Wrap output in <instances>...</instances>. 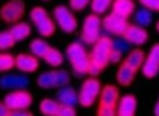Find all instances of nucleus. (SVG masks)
Instances as JSON below:
<instances>
[{
    "label": "nucleus",
    "instance_id": "obj_24",
    "mask_svg": "<svg viewBox=\"0 0 159 116\" xmlns=\"http://www.w3.org/2000/svg\"><path fill=\"white\" fill-rule=\"evenodd\" d=\"M45 62L51 66V67H60L62 66V62H64V54L58 51V49H49L47 51V54H45Z\"/></svg>",
    "mask_w": 159,
    "mask_h": 116
},
{
    "label": "nucleus",
    "instance_id": "obj_28",
    "mask_svg": "<svg viewBox=\"0 0 159 116\" xmlns=\"http://www.w3.org/2000/svg\"><path fill=\"white\" fill-rule=\"evenodd\" d=\"M112 49L118 51L120 54H129L131 53V43L127 39H124L122 36H118L116 39H112Z\"/></svg>",
    "mask_w": 159,
    "mask_h": 116
},
{
    "label": "nucleus",
    "instance_id": "obj_11",
    "mask_svg": "<svg viewBox=\"0 0 159 116\" xmlns=\"http://www.w3.org/2000/svg\"><path fill=\"white\" fill-rule=\"evenodd\" d=\"M28 86H30V79L26 75H4V77H0V88L25 90Z\"/></svg>",
    "mask_w": 159,
    "mask_h": 116
},
{
    "label": "nucleus",
    "instance_id": "obj_19",
    "mask_svg": "<svg viewBox=\"0 0 159 116\" xmlns=\"http://www.w3.org/2000/svg\"><path fill=\"white\" fill-rule=\"evenodd\" d=\"M60 101L58 99H51V97H45L41 99L39 103V110L43 116H58V110H60Z\"/></svg>",
    "mask_w": 159,
    "mask_h": 116
},
{
    "label": "nucleus",
    "instance_id": "obj_13",
    "mask_svg": "<svg viewBox=\"0 0 159 116\" xmlns=\"http://www.w3.org/2000/svg\"><path fill=\"white\" fill-rule=\"evenodd\" d=\"M122 38L127 39L131 45H144V43L148 41V32H146V28H142V26L129 25L127 30H125V34H124Z\"/></svg>",
    "mask_w": 159,
    "mask_h": 116
},
{
    "label": "nucleus",
    "instance_id": "obj_27",
    "mask_svg": "<svg viewBox=\"0 0 159 116\" xmlns=\"http://www.w3.org/2000/svg\"><path fill=\"white\" fill-rule=\"evenodd\" d=\"M11 67H15V56L10 53H0V73H6Z\"/></svg>",
    "mask_w": 159,
    "mask_h": 116
},
{
    "label": "nucleus",
    "instance_id": "obj_6",
    "mask_svg": "<svg viewBox=\"0 0 159 116\" xmlns=\"http://www.w3.org/2000/svg\"><path fill=\"white\" fill-rule=\"evenodd\" d=\"M101 84L98 81V77H90L83 82L81 86V92H79V103H81L83 107H92L96 103V99L99 97L101 94Z\"/></svg>",
    "mask_w": 159,
    "mask_h": 116
},
{
    "label": "nucleus",
    "instance_id": "obj_29",
    "mask_svg": "<svg viewBox=\"0 0 159 116\" xmlns=\"http://www.w3.org/2000/svg\"><path fill=\"white\" fill-rule=\"evenodd\" d=\"M17 41L13 39L11 32L10 30H4V32H0V51H10Z\"/></svg>",
    "mask_w": 159,
    "mask_h": 116
},
{
    "label": "nucleus",
    "instance_id": "obj_15",
    "mask_svg": "<svg viewBox=\"0 0 159 116\" xmlns=\"http://www.w3.org/2000/svg\"><path fill=\"white\" fill-rule=\"evenodd\" d=\"M112 13L127 21L135 13V2L133 0H114L112 2Z\"/></svg>",
    "mask_w": 159,
    "mask_h": 116
},
{
    "label": "nucleus",
    "instance_id": "obj_1",
    "mask_svg": "<svg viewBox=\"0 0 159 116\" xmlns=\"http://www.w3.org/2000/svg\"><path fill=\"white\" fill-rule=\"evenodd\" d=\"M66 56L71 62V67H73V75L75 77H84L88 73L90 54L86 53L83 41H73V43H69L67 45V51H66Z\"/></svg>",
    "mask_w": 159,
    "mask_h": 116
},
{
    "label": "nucleus",
    "instance_id": "obj_9",
    "mask_svg": "<svg viewBox=\"0 0 159 116\" xmlns=\"http://www.w3.org/2000/svg\"><path fill=\"white\" fill-rule=\"evenodd\" d=\"M52 13H54V23H56L66 34H71V32L77 30V19H75V15L71 13L69 8H66V6H56Z\"/></svg>",
    "mask_w": 159,
    "mask_h": 116
},
{
    "label": "nucleus",
    "instance_id": "obj_33",
    "mask_svg": "<svg viewBox=\"0 0 159 116\" xmlns=\"http://www.w3.org/2000/svg\"><path fill=\"white\" fill-rule=\"evenodd\" d=\"M58 116H77V110H75V107H71V105H60Z\"/></svg>",
    "mask_w": 159,
    "mask_h": 116
},
{
    "label": "nucleus",
    "instance_id": "obj_16",
    "mask_svg": "<svg viewBox=\"0 0 159 116\" xmlns=\"http://www.w3.org/2000/svg\"><path fill=\"white\" fill-rule=\"evenodd\" d=\"M56 99H58L62 105H71V107H75V105L79 103V94L75 92V88H71L69 84H66V86L58 88Z\"/></svg>",
    "mask_w": 159,
    "mask_h": 116
},
{
    "label": "nucleus",
    "instance_id": "obj_22",
    "mask_svg": "<svg viewBox=\"0 0 159 116\" xmlns=\"http://www.w3.org/2000/svg\"><path fill=\"white\" fill-rule=\"evenodd\" d=\"M49 49L51 47L47 45V41L45 39H39V38L30 43V54H34L36 58H45V54H47Z\"/></svg>",
    "mask_w": 159,
    "mask_h": 116
},
{
    "label": "nucleus",
    "instance_id": "obj_8",
    "mask_svg": "<svg viewBox=\"0 0 159 116\" xmlns=\"http://www.w3.org/2000/svg\"><path fill=\"white\" fill-rule=\"evenodd\" d=\"M4 103L10 110H28L32 105V94L26 90H11L6 94Z\"/></svg>",
    "mask_w": 159,
    "mask_h": 116
},
{
    "label": "nucleus",
    "instance_id": "obj_21",
    "mask_svg": "<svg viewBox=\"0 0 159 116\" xmlns=\"http://www.w3.org/2000/svg\"><path fill=\"white\" fill-rule=\"evenodd\" d=\"M133 21H135L137 26L146 28V26L152 25V12L146 10V8H140V10H137V12L133 13Z\"/></svg>",
    "mask_w": 159,
    "mask_h": 116
},
{
    "label": "nucleus",
    "instance_id": "obj_37",
    "mask_svg": "<svg viewBox=\"0 0 159 116\" xmlns=\"http://www.w3.org/2000/svg\"><path fill=\"white\" fill-rule=\"evenodd\" d=\"M10 116H34L30 110H11Z\"/></svg>",
    "mask_w": 159,
    "mask_h": 116
},
{
    "label": "nucleus",
    "instance_id": "obj_7",
    "mask_svg": "<svg viewBox=\"0 0 159 116\" xmlns=\"http://www.w3.org/2000/svg\"><path fill=\"white\" fill-rule=\"evenodd\" d=\"M25 10H26L25 0H8V2L0 8V19H2L4 23H8V25L10 23L15 25L25 15Z\"/></svg>",
    "mask_w": 159,
    "mask_h": 116
},
{
    "label": "nucleus",
    "instance_id": "obj_25",
    "mask_svg": "<svg viewBox=\"0 0 159 116\" xmlns=\"http://www.w3.org/2000/svg\"><path fill=\"white\" fill-rule=\"evenodd\" d=\"M142 73H144V77H148V79L157 77V73H159V62H155V60H152V58H146L144 64H142Z\"/></svg>",
    "mask_w": 159,
    "mask_h": 116
},
{
    "label": "nucleus",
    "instance_id": "obj_34",
    "mask_svg": "<svg viewBox=\"0 0 159 116\" xmlns=\"http://www.w3.org/2000/svg\"><path fill=\"white\" fill-rule=\"evenodd\" d=\"M148 58H152V60L159 62V43H155V45L152 47V51L148 53Z\"/></svg>",
    "mask_w": 159,
    "mask_h": 116
},
{
    "label": "nucleus",
    "instance_id": "obj_35",
    "mask_svg": "<svg viewBox=\"0 0 159 116\" xmlns=\"http://www.w3.org/2000/svg\"><path fill=\"white\" fill-rule=\"evenodd\" d=\"M122 56H124V54H120L118 51H114V49H112V54H111V62H112V64H120V62H122Z\"/></svg>",
    "mask_w": 159,
    "mask_h": 116
},
{
    "label": "nucleus",
    "instance_id": "obj_5",
    "mask_svg": "<svg viewBox=\"0 0 159 116\" xmlns=\"http://www.w3.org/2000/svg\"><path fill=\"white\" fill-rule=\"evenodd\" d=\"M69 84V73L64 69H52V71H45L38 77V86L43 90H51V88H62Z\"/></svg>",
    "mask_w": 159,
    "mask_h": 116
},
{
    "label": "nucleus",
    "instance_id": "obj_18",
    "mask_svg": "<svg viewBox=\"0 0 159 116\" xmlns=\"http://www.w3.org/2000/svg\"><path fill=\"white\" fill-rule=\"evenodd\" d=\"M135 69L127 64V62H122L120 64V67H118V71H116V79H118V82L122 84V86H129L131 82H133V79H135Z\"/></svg>",
    "mask_w": 159,
    "mask_h": 116
},
{
    "label": "nucleus",
    "instance_id": "obj_4",
    "mask_svg": "<svg viewBox=\"0 0 159 116\" xmlns=\"http://www.w3.org/2000/svg\"><path fill=\"white\" fill-rule=\"evenodd\" d=\"M30 21L34 23L36 30H38L43 38H49V36L54 34V21L51 19V15L47 13L45 8H39V6L32 8V12H30Z\"/></svg>",
    "mask_w": 159,
    "mask_h": 116
},
{
    "label": "nucleus",
    "instance_id": "obj_17",
    "mask_svg": "<svg viewBox=\"0 0 159 116\" xmlns=\"http://www.w3.org/2000/svg\"><path fill=\"white\" fill-rule=\"evenodd\" d=\"M116 110H118V116H135V112H137V99H135V95H124L118 101Z\"/></svg>",
    "mask_w": 159,
    "mask_h": 116
},
{
    "label": "nucleus",
    "instance_id": "obj_3",
    "mask_svg": "<svg viewBox=\"0 0 159 116\" xmlns=\"http://www.w3.org/2000/svg\"><path fill=\"white\" fill-rule=\"evenodd\" d=\"M101 30H103V19H99V15H96V13L88 15L83 23L81 41L88 43V45H94L101 38Z\"/></svg>",
    "mask_w": 159,
    "mask_h": 116
},
{
    "label": "nucleus",
    "instance_id": "obj_2",
    "mask_svg": "<svg viewBox=\"0 0 159 116\" xmlns=\"http://www.w3.org/2000/svg\"><path fill=\"white\" fill-rule=\"evenodd\" d=\"M111 54H112V39L105 34L94 43V49H92V54H90V62L96 64L99 69H103V67H107L111 64Z\"/></svg>",
    "mask_w": 159,
    "mask_h": 116
},
{
    "label": "nucleus",
    "instance_id": "obj_12",
    "mask_svg": "<svg viewBox=\"0 0 159 116\" xmlns=\"http://www.w3.org/2000/svg\"><path fill=\"white\" fill-rule=\"evenodd\" d=\"M15 67L23 73H34L38 71L39 67V60L34 56V54H26V53H21L15 56Z\"/></svg>",
    "mask_w": 159,
    "mask_h": 116
},
{
    "label": "nucleus",
    "instance_id": "obj_32",
    "mask_svg": "<svg viewBox=\"0 0 159 116\" xmlns=\"http://www.w3.org/2000/svg\"><path fill=\"white\" fill-rule=\"evenodd\" d=\"M142 4V8L150 10V12H159V0H139Z\"/></svg>",
    "mask_w": 159,
    "mask_h": 116
},
{
    "label": "nucleus",
    "instance_id": "obj_31",
    "mask_svg": "<svg viewBox=\"0 0 159 116\" xmlns=\"http://www.w3.org/2000/svg\"><path fill=\"white\" fill-rule=\"evenodd\" d=\"M90 4H92V0H69V8L75 12H83Z\"/></svg>",
    "mask_w": 159,
    "mask_h": 116
},
{
    "label": "nucleus",
    "instance_id": "obj_20",
    "mask_svg": "<svg viewBox=\"0 0 159 116\" xmlns=\"http://www.w3.org/2000/svg\"><path fill=\"white\" fill-rule=\"evenodd\" d=\"M10 32H11V36H13V39H15V41H23L25 38H28V36H30L32 26H30L28 23H25V21H19V23H15V25L10 28Z\"/></svg>",
    "mask_w": 159,
    "mask_h": 116
},
{
    "label": "nucleus",
    "instance_id": "obj_26",
    "mask_svg": "<svg viewBox=\"0 0 159 116\" xmlns=\"http://www.w3.org/2000/svg\"><path fill=\"white\" fill-rule=\"evenodd\" d=\"M112 2L114 0H92V13H96V15H101V13H105L109 8H112Z\"/></svg>",
    "mask_w": 159,
    "mask_h": 116
},
{
    "label": "nucleus",
    "instance_id": "obj_23",
    "mask_svg": "<svg viewBox=\"0 0 159 116\" xmlns=\"http://www.w3.org/2000/svg\"><path fill=\"white\" fill-rule=\"evenodd\" d=\"M144 60H146V58H144V53H142L140 49H133V51L127 54V58H125L124 62H127V64H129V66H131V67L137 71L139 67H142Z\"/></svg>",
    "mask_w": 159,
    "mask_h": 116
},
{
    "label": "nucleus",
    "instance_id": "obj_10",
    "mask_svg": "<svg viewBox=\"0 0 159 116\" xmlns=\"http://www.w3.org/2000/svg\"><path fill=\"white\" fill-rule=\"evenodd\" d=\"M127 26H129V23L125 19L114 15V13H111V15H107L103 19V30H105V34H114L116 38L124 36L125 30H127Z\"/></svg>",
    "mask_w": 159,
    "mask_h": 116
},
{
    "label": "nucleus",
    "instance_id": "obj_14",
    "mask_svg": "<svg viewBox=\"0 0 159 116\" xmlns=\"http://www.w3.org/2000/svg\"><path fill=\"white\" fill-rule=\"evenodd\" d=\"M120 101V92L114 84H107L101 88L99 94V105H109V107H116Z\"/></svg>",
    "mask_w": 159,
    "mask_h": 116
},
{
    "label": "nucleus",
    "instance_id": "obj_39",
    "mask_svg": "<svg viewBox=\"0 0 159 116\" xmlns=\"http://www.w3.org/2000/svg\"><path fill=\"white\" fill-rule=\"evenodd\" d=\"M155 28H157V32H159V21H157V25H155Z\"/></svg>",
    "mask_w": 159,
    "mask_h": 116
},
{
    "label": "nucleus",
    "instance_id": "obj_36",
    "mask_svg": "<svg viewBox=\"0 0 159 116\" xmlns=\"http://www.w3.org/2000/svg\"><path fill=\"white\" fill-rule=\"evenodd\" d=\"M10 109H8V105L4 103V101H0V116H10Z\"/></svg>",
    "mask_w": 159,
    "mask_h": 116
},
{
    "label": "nucleus",
    "instance_id": "obj_30",
    "mask_svg": "<svg viewBox=\"0 0 159 116\" xmlns=\"http://www.w3.org/2000/svg\"><path fill=\"white\" fill-rule=\"evenodd\" d=\"M96 116H118L116 107H109V105H99Z\"/></svg>",
    "mask_w": 159,
    "mask_h": 116
},
{
    "label": "nucleus",
    "instance_id": "obj_38",
    "mask_svg": "<svg viewBox=\"0 0 159 116\" xmlns=\"http://www.w3.org/2000/svg\"><path fill=\"white\" fill-rule=\"evenodd\" d=\"M153 114H155V116H159V101H157V103H155V107H153Z\"/></svg>",
    "mask_w": 159,
    "mask_h": 116
}]
</instances>
